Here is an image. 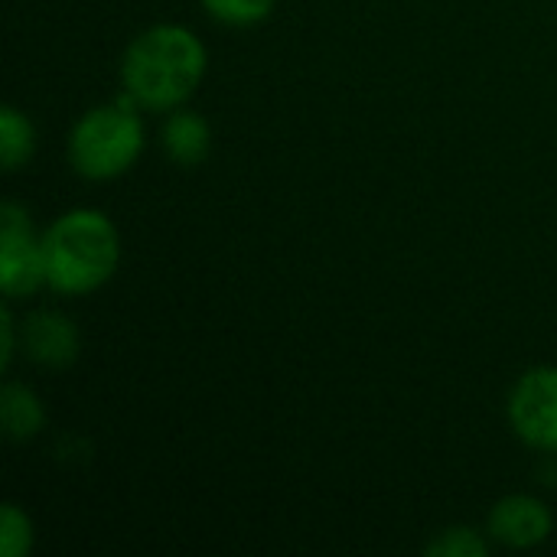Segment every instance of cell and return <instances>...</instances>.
<instances>
[{
    "label": "cell",
    "mask_w": 557,
    "mask_h": 557,
    "mask_svg": "<svg viewBox=\"0 0 557 557\" xmlns=\"http://www.w3.org/2000/svg\"><path fill=\"white\" fill-rule=\"evenodd\" d=\"M209 72L206 42L183 23L140 29L121 55V88L144 111L183 108Z\"/></svg>",
    "instance_id": "6da1fadb"
},
{
    "label": "cell",
    "mask_w": 557,
    "mask_h": 557,
    "mask_svg": "<svg viewBox=\"0 0 557 557\" xmlns=\"http://www.w3.org/2000/svg\"><path fill=\"white\" fill-rule=\"evenodd\" d=\"M46 284L65 297H85L104 287L121 264L117 225L101 209H69L42 232Z\"/></svg>",
    "instance_id": "7a4b0ae2"
},
{
    "label": "cell",
    "mask_w": 557,
    "mask_h": 557,
    "mask_svg": "<svg viewBox=\"0 0 557 557\" xmlns=\"http://www.w3.org/2000/svg\"><path fill=\"white\" fill-rule=\"evenodd\" d=\"M131 101L117 98L111 104L88 108L69 131L65 153L78 176L104 183L124 176L144 153L147 131Z\"/></svg>",
    "instance_id": "3957f363"
},
{
    "label": "cell",
    "mask_w": 557,
    "mask_h": 557,
    "mask_svg": "<svg viewBox=\"0 0 557 557\" xmlns=\"http://www.w3.org/2000/svg\"><path fill=\"white\" fill-rule=\"evenodd\" d=\"M0 287L10 304L49 287L42 235L33 232L29 212L20 202L0 206Z\"/></svg>",
    "instance_id": "277c9868"
},
{
    "label": "cell",
    "mask_w": 557,
    "mask_h": 557,
    "mask_svg": "<svg viewBox=\"0 0 557 557\" xmlns=\"http://www.w3.org/2000/svg\"><path fill=\"white\" fill-rule=\"evenodd\" d=\"M509 424L532 450L557 454V366H535L512 385Z\"/></svg>",
    "instance_id": "5b68a950"
},
{
    "label": "cell",
    "mask_w": 557,
    "mask_h": 557,
    "mask_svg": "<svg viewBox=\"0 0 557 557\" xmlns=\"http://www.w3.org/2000/svg\"><path fill=\"white\" fill-rule=\"evenodd\" d=\"M486 532L496 545L512 548V552H532L545 545L555 532V516L552 509L529 493H512L503 496L486 519Z\"/></svg>",
    "instance_id": "8992f818"
},
{
    "label": "cell",
    "mask_w": 557,
    "mask_h": 557,
    "mask_svg": "<svg viewBox=\"0 0 557 557\" xmlns=\"http://www.w3.org/2000/svg\"><path fill=\"white\" fill-rule=\"evenodd\" d=\"M20 343H23V352L29 356V362H36L39 369H52V372L75 366V359L82 352L78 326L59 310H33L23 320Z\"/></svg>",
    "instance_id": "52a82bcc"
},
{
    "label": "cell",
    "mask_w": 557,
    "mask_h": 557,
    "mask_svg": "<svg viewBox=\"0 0 557 557\" xmlns=\"http://www.w3.org/2000/svg\"><path fill=\"white\" fill-rule=\"evenodd\" d=\"M160 140H163L166 157L176 166H199L212 153V127H209V121L199 111L186 108V104L176 108V111H166Z\"/></svg>",
    "instance_id": "ba28073f"
},
{
    "label": "cell",
    "mask_w": 557,
    "mask_h": 557,
    "mask_svg": "<svg viewBox=\"0 0 557 557\" xmlns=\"http://www.w3.org/2000/svg\"><path fill=\"white\" fill-rule=\"evenodd\" d=\"M0 418H3V434L10 441H33L46 428V408L39 395L23 385V382H7L0 392Z\"/></svg>",
    "instance_id": "9c48e42d"
},
{
    "label": "cell",
    "mask_w": 557,
    "mask_h": 557,
    "mask_svg": "<svg viewBox=\"0 0 557 557\" xmlns=\"http://www.w3.org/2000/svg\"><path fill=\"white\" fill-rule=\"evenodd\" d=\"M36 124L26 111H20L16 104H3L0 108V163L3 170H20L33 160L36 153Z\"/></svg>",
    "instance_id": "30bf717a"
},
{
    "label": "cell",
    "mask_w": 557,
    "mask_h": 557,
    "mask_svg": "<svg viewBox=\"0 0 557 557\" xmlns=\"http://www.w3.org/2000/svg\"><path fill=\"white\" fill-rule=\"evenodd\" d=\"M486 535L470 529V525H454V529L437 532L424 552H428V557H486L490 555V542H493Z\"/></svg>",
    "instance_id": "8fae6325"
},
{
    "label": "cell",
    "mask_w": 557,
    "mask_h": 557,
    "mask_svg": "<svg viewBox=\"0 0 557 557\" xmlns=\"http://www.w3.org/2000/svg\"><path fill=\"white\" fill-rule=\"evenodd\" d=\"M202 10L225 26H258L274 13L277 0H199Z\"/></svg>",
    "instance_id": "7c38bea8"
},
{
    "label": "cell",
    "mask_w": 557,
    "mask_h": 557,
    "mask_svg": "<svg viewBox=\"0 0 557 557\" xmlns=\"http://www.w3.org/2000/svg\"><path fill=\"white\" fill-rule=\"evenodd\" d=\"M33 542H36L33 519L16 503H7L0 512V555L26 557L33 552Z\"/></svg>",
    "instance_id": "4fadbf2b"
},
{
    "label": "cell",
    "mask_w": 557,
    "mask_h": 557,
    "mask_svg": "<svg viewBox=\"0 0 557 557\" xmlns=\"http://www.w3.org/2000/svg\"><path fill=\"white\" fill-rule=\"evenodd\" d=\"M16 356V320H13V310H10V300L3 304L0 310V366L10 369Z\"/></svg>",
    "instance_id": "5bb4252c"
}]
</instances>
